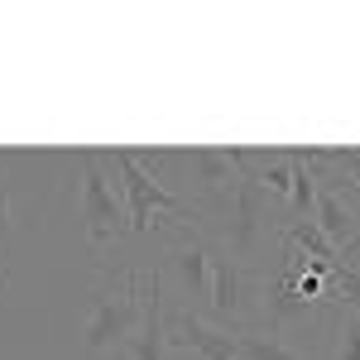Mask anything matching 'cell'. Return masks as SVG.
<instances>
[{
	"label": "cell",
	"instance_id": "obj_2",
	"mask_svg": "<svg viewBox=\"0 0 360 360\" xmlns=\"http://www.w3.org/2000/svg\"><path fill=\"white\" fill-rule=\"evenodd\" d=\"M197 231L221 250V255H231L236 264L259 269L264 245L278 236V212H274V202L255 188V178H240L236 183V197L226 202V212L212 217V221H197Z\"/></svg>",
	"mask_w": 360,
	"mask_h": 360
},
{
	"label": "cell",
	"instance_id": "obj_18",
	"mask_svg": "<svg viewBox=\"0 0 360 360\" xmlns=\"http://www.w3.org/2000/svg\"><path fill=\"white\" fill-rule=\"evenodd\" d=\"M5 283H10V274H5V269H0V288H5Z\"/></svg>",
	"mask_w": 360,
	"mask_h": 360
},
{
	"label": "cell",
	"instance_id": "obj_11",
	"mask_svg": "<svg viewBox=\"0 0 360 360\" xmlns=\"http://www.w3.org/2000/svg\"><path fill=\"white\" fill-rule=\"evenodd\" d=\"M236 360H312V356H307V351H298L288 336L245 327V332H236Z\"/></svg>",
	"mask_w": 360,
	"mask_h": 360
},
{
	"label": "cell",
	"instance_id": "obj_16",
	"mask_svg": "<svg viewBox=\"0 0 360 360\" xmlns=\"http://www.w3.org/2000/svg\"><path fill=\"white\" fill-rule=\"evenodd\" d=\"M327 164L360 193V149H327Z\"/></svg>",
	"mask_w": 360,
	"mask_h": 360
},
{
	"label": "cell",
	"instance_id": "obj_17",
	"mask_svg": "<svg viewBox=\"0 0 360 360\" xmlns=\"http://www.w3.org/2000/svg\"><path fill=\"white\" fill-rule=\"evenodd\" d=\"M336 269H356L360 274V231L346 240V245H336Z\"/></svg>",
	"mask_w": 360,
	"mask_h": 360
},
{
	"label": "cell",
	"instance_id": "obj_13",
	"mask_svg": "<svg viewBox=\"0 0 360 360\" xmlns=\"http://www.w3.org/2000/svg\"><path fill=\"white\" fill-rule=\"evenodd\" d=\"M327 303L360 317V274L356 269H332V278H327Z\"/></svg>",
	"mask_w": 360,
	"mask_h": 360
},
{
	"label": "cell",
	"instance_id": "obj_12",
	"mask_svg": "<svg viewBox=\"0 0 360 360\" xmlns=\"http://www.w3.org/2000/svg\"><path fill=\"white\" fill-rule=\"evenodd\" d=\"M278 240H288L293 250H303L307 259H317V264H336V245L317 231V221H283L278 226Z\"/></svg>",
	"mask_w": 360,
	"mask_h": 360
},
{
	"label": "cell",
	"instance_id": "obj_5",
	"mask_svg": "<svg viewBox=\"0 0 360 360\" xmlns=\"http://www.w3.org/2000/svg\"><path fill=\"white\" fill-rule=\"evenodd\" d=\"M106 164L120 173V188H125V212H130V236H144L154 217H183V221L193 226V207L183 202V197L168 188L159 173H149V168L135 159V149H111L106 154Z\"/></svg>",
	"mask_w": 360,
	"mask_h": 360
},
{
	"label": "cell",
	"instance_id": "obj_10",
	"mask_svg": "<svg viewBox=\"0 0 360 360\" xmlns=\"http://www.w3.org/2000/svg\"><path fill=\"white\" fill-rule=\"evenodd\" d=\"M351 183L336 173V168H327L322 173V183H317V212H312V221H317V231L332 240V245H346L351 236H356V212H351Z\"/></svg>",
	"mask_w": 360,
	"mask_h": 360
},
{
	"label": "cell",
	"instance_id": "obj_6",
	"mask_svg": "<svg viewBox=\"0 0 360 360\" xmlns=\"http://www.w3.org/2000/svg\"><path fill=\"white\" fill-rule=\"evenodd\" d=\"M77 168H82V221H86V245H91V250H106L111 240L130 236L125 188L106 178V168H101V154H96V149H82V154H77Z\"/></svg>",
	"mask_w": 360,
	"mask_h": 360
},
{
	"label": "cell",
	"instance_id": "obj_15",
	"mask_svg": "<svg viewBox=\"0 0 360 360\" xmlns=\"http://www.w3.org/2000/svg\"><path fill=\"white\" fill-rule=\"evenodd\" d=\"M10 240H15V188L0 183V259L10 255Z\"/></svg>",
	"mask_w": 360,
	"mask_h": 360
},
{
	"label": "cell",
	"instance_id": "obj_9",
	"mask_svg": "<svg viewBox=\"0 0 360 360\" xmlns=\"http://www.w3.org/2000/svg\"><path fill=\"white\" fill-rule=\"evenodd\" d=\"M164 327H168V346L178 351H197L202 360H236V332L226 327H212L207 317L197 312H164Z\"/></svg>",
	"mask_w": 360,
	"mask_h": 360
},
{
	"label": "cell",
	"instance_id": "obj_7",
	"mask_svg": "<svg viewBox=\"0 0 360 360\" xmlns=\"http://www.w3.org/2000/svg\"><path fill=\"white\" fill-rule=\"evenodd\" d=\"M164 269L154 264V269H144V303H139V322L130 341L120 346L125 360H164L168 351V327H164Z\"/></svg>",
	"mask_w": 360,
	"mask_h": 360
},
{
	"label": "cell",
	"instance_id": "obj_14",
	"mask_svg": "<svg viewBox=\"0 0 360 360\" xmlns=\"http://www.w3.org/2000/svg\"><path fill=\"white\" fill-rule=\"evenodd\" d=\"M336 356L332 360H360V317L336 307Z\"/></svg>",
	"mask_w": 360,
	"mask_h": 360
},
{
	"label": "cell",
	"instance_id": "obj_4",
	"mask_svg": "<svg viewBox=\"0 0 360 360\" xmlns=\"http://www.w3.org/2000/svg\"><path fill=\"white\" fill-rule=\"evenodd\" d=\"M259 293H264V269L236 264L231 255L212 245V283H207V317L212 327L245 332L259 322Z\"/></svg>",
	"mask_w": 360,
	"mask_h": 360
},
{
	"label": "cell",
	"instance_id": "obj_1",
	"mask_svg": "<svg viewBox=\"0 0 360 360\" xmlns=\"http://www.w3.org/2000/svg\"><path fill=\"white\" fill-rule=\"evenodd\" d=\"M159 164L178 168L183 202L193 207V226L221 217L236 197V183L245 178V149H164Z\"/></svg>",
	"mask_w": 360,
	"mask_h": 360
},
{
	"label": "cell",
	"instance_id": "obj_3",
	"mask_svg": "<svg viewBox=\"0 0 360 360\" xmlns=\"http://www.w3.org/2000/svg\"><path fill=\"white\" fill-rule=\"evenodd\" d=\"M144 303V269H125L120 278H101L86 298V327H82V356L101 360L120 351L139 322Z\"/></svg>",
	"mask_w": 360,
	"mask_h": 360
},
{
	"label": "cell",
	"instance_id": "obj_8",
	"mask_svg": "<svg viewBox=\"0 0 360 360\" xmlns=\"http://www.w3.org/2000/svg\"><path fill=\"white\" fill-rule=\"evenodd\" d=\"M159 269H173V274H178L183 298H207V283H212V240H207L197 226H183L178 240L168 245Z\"/></svg>",
	"mask_w": 360,
	"mask_h": 360
}]
</instances>
